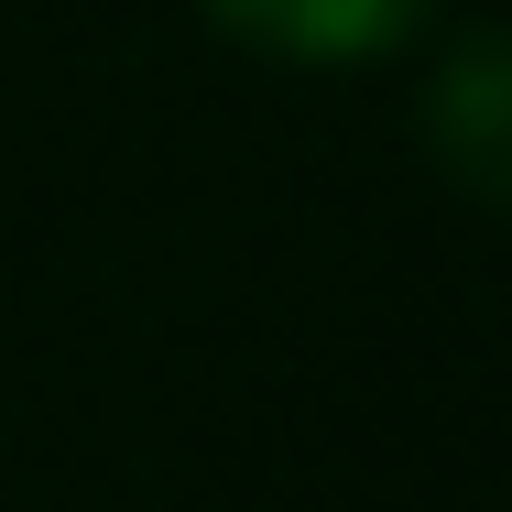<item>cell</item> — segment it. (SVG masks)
<instances>
[{
  "label": "cell",
  "mask_w": 512,
  "mask_h": 512,
  "mask_svg": "<svg viewBox=\"0 0 512 512\" xmlns=\"http://www.w3.org/2000/svg\"><path fill=\"white\" fill-rule=\"evenodd\" d=\"M240 44L262 55H306V66H338V55H382L404 44L436 0H207Z\"/></svg>",
  "instance_id": "6da1fadb"
},
{
  "label": "cell",
  "mask_w": 512,
  "mask_h": 512,
  "mask_svg": "<svg viewBox=\"0 0 512 512\" xmlns=\"http://www.w3.org/2000/svg\"><path fill=\"white\" fill-rule=\"evenodd\" d=\"M436 131L458 142L469 186H502V55H491V44H469V55L447 66V99H436Z\"/></svg>",
  "instance_id": "7a4b0ae2"
}]
</instances>
